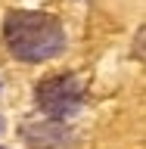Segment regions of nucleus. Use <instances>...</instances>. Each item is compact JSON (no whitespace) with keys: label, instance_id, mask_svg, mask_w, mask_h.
Segmentation results:
<instances>
[{"label":"nucleus","instance_id":"obj_2","mask_svg":"<svg viewBox=\"0 0 146 149\" xmlns=\"http://www.w3.org/2000/svg\"><path fill=\"white\" fill-rule=\"evenodd\" d=\"M37 106L50 118H68L81 109L84 102V87L75 74H50L37 84Z\"/></svg>","mask_w":146,"mask_h":149},{"label":"nucleus","instance_id":"obj_1","mask_svg":"<svg viewBox=\"0 0 146 149\" xmlns=\"http://www.w3.org/2000/svg\"><path fill=\"white\" fill-rule=\"evenodd\" d=\"M3 40L9 53L22 62H44L62 53L65 31L59 19L50 13H31V9H16L3 22Z\"/></svg>","mask_w":146,"mask_h":149},{"label":"nucleus","instance_id":"obj_3","mask_svg":"<svg viewBox=\"0 0 146 149\" xmlns=\"http://www.w3.org/2000/svg\"><path fill=\"white\" fill-rule=\"evenodd\" d=\"M0 130H3V121H0Z\"/></svg>","mask_w":146,"mask_h":149}]
</instances>
